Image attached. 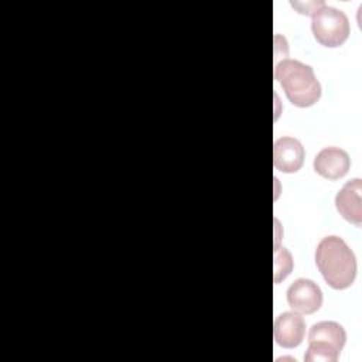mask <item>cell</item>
<instances>
[{
  "label": "cell",
  "instance_id": "6da1fadb",
  "mask_svg": "<svg viewBox=\"0 0 362 362\" xmlns=\"http://www.w3.org/2000/svg\"><path fill=\"white\" fill-rule=\"evenodd\" d=\"M315 264L325 283L335 290H345L355 281V253L337 235H329L320 240L315 249Z\"/></svg>",
  "mask_w": 362,
  "mask_h": 362
},
{
  "label": "cell",
  "instance_id": "7a4b0ae2",
  "mask_svg": "<svg viewBox=\"0 0 362 362\" xmlns=\"http://www.w3.org/2000/svg\"><path fill=\"white\" fill-rule=\"evenodd\" d=\"M274 79L281 85L287 99L297 107H310L321 98V85L314 69L297 59L286 58L274 65Z\"/></svg>",
  "mask_w": 362,
  "mask_h": 362
},
{
  "label": "cell",
  "instance_id": "3957f363",
  "mask_svg": "<svg viewBox=\"0 0 362 362\" xmlns=\"http://www.w3.org/2000/svg\"><path fill=\"white\" fill-rule=\"evenodd\" d=\"M346 342L344 327L335 321H320L308 331L305 362H335Z\"/></svg>",
  "mask_w": 362,
  "mask_h": 362
},
{
  "label": "cell",
  "instance_id": "277c9868",
  "mask_svg": "<svg viewBox=\"0 0 362 362\" xmlns=\"http://www.w3.org/2000/svg\"><path fill=\"white\" fill-rule=\"evenodd\" d=\"M311 30L314 38L327 48L342 45L349 37V20L346 14L332 6H321L311 16Z\"/></svg>",
  "mask_w": 362,
  "mask_h": 362
},
{
  "label": "cell",
  "instance_id": "5b68a950",
  "mask_svg": "<svg viewBox=\"0 0 362 362\" xmlns=\"http://www.w3.org/2000/svg\"><path fill=\"white\" fill-rule=\"evenodd\" d=\"M287 303L298 314H313L322 305V291L311 279L300 277L287 288Z\"/></svg>",
  "mask_w": 362,
  "mask_h": 362
},
{
  "label": "cell",
  "instance_id": "8992f818",
  "mask_svg": "<svg viewBox=\"0 0 362 362\" xmlns=\"http://www.w3.org/2000/svg\"><path fill=\"white\" fill-rule=\"evenodd\" d=\"M305 335V321L296 311H286L276 317L273 325L274 342L286 349L298 346Z\"/></svg>",
  "mask_w": 362,
  "mask_h": 362
},
{
  "label": "cell",
  "instance_id": "52a82bcc",
  "mask_svg": "<svg viewBox=\"0 0 362 362\" xmlns=\"http://www.w3.org/2000/svg\"><path fill=\"white\" fill-rule=\"evenodd\" d=\"M304 147L300 140L283 136L273 146V165L281 173H297L304 163Z\"/></svg>",
  "mask_w": 362,
  "mask_h": 362
},
{
  "label": "cell",
  "instance_id": "ba28073f",
  "mask_svg": "<svg viewBox=\"0 0 362 362\" xmlns=\"http://www.w3.org/2000/svg\"><path fill=\"white\" fill-rule=\"evenodd\" d=\"M361 194H362L361 178H352L346 181L335 195V206L339 215L358 228L362 225Z\"/></svg>",
  "mask_w": 362,
  "mask_h": 362
},
{
  "label": "cell",
  "instance_id": "9c48e42d",
  "mask_svg": "<svg viewBox=\"0 0 362 362\" xmlns=\"http://www.w3.org/2000/svg\"><path fill=\"white\" fill-rule=\"evenodd\" d=\"M313 167L318 175L327 180H338L348 173L351 158L348 153L339 147H324L314 157Z\"/></svg>",
  "mask_w": 362,
  "mask_h": 362
},
{
  "label": "cell",
  "instance_id": "30bf717a",
  "mask_svg": "<svg viewBox=\"0 0 362 362\" xmlns=\"http://www.w3.org/2000/svg\"><path fill=\"white\" fill-rule=\"evenodd\" d=\"M274 283L279 284L284 280L293 270V257L286 247L274 249Z\"/></svg>",
  "mask_w": 362,
  "mask_h": 362
},
{
  "label": "cell",
  "instance_id": "8fae6325",
  "mask_svg": "<svg viewBox=\"0 0 362 362\" xmlns=\"http://www.w3.org/2000/svg\"><path fill=\"white\" fill-rule=\"evenodd\" d=\"M324 1H291V6L298 10L300 14L313 16L314 11H317L321 6H324Z\"/></svg>",
  "mask_w": 362,
  "mask_h": 362
}]
</instances>
